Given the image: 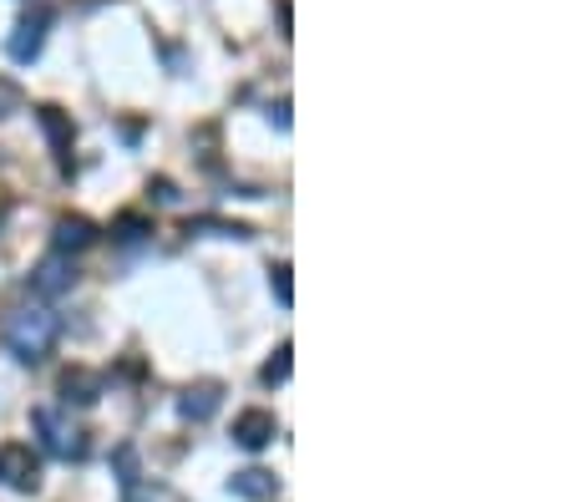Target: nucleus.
<instances>
[{
	"instance_id": "nucleus-1",
	"label": "nucleus",
	"mask_w": 568,
	"mask_h": 502,
	"mask_svg": "<svg viewBox=\"0 0 568 502\" xmlns=\"http://www.w3.org/2000/svg\"><path fill=\"white\" fill-rule=\"evenodd\" d=\"M61 335V320L51 310H21L11 315V325H6V346H11L16 360H25V366H41V360L51 356V346H56Z\"/></svg>"
},
{
	"instance_id": "nucleus-2",
	"label": "nucleus",
	"mask_w": 568,
	"mask_h": 502,
	"mask_svg": "<svg viewBox=\"0 0 568 502\" xmlns=\"http://www.w3.org/2000/svg\"><path fill=\"white\" fill-rule=\"evenodd\" d=\"M0 482L11 492H37L41 488V457L25 442H6L0 447Z\"/></svg>"
},
{
	"instance_id": "nucleus-3",
	"label": "nucleus",
	"mask_w": 568,
	"mask_h": 502,
	"mask_svg": "<svg viewBox=\"0 0 568 502\" xmlns=\"http://www.w3.org/2000/svg\"><path fill=\"white\" fill-rule=\"evenodd\" d=\"M37 431L47 437V452L61 457V462H82L86 457V437L76 427H66L56 411H37Z\"/></svg>"
},
{
	"instance_id": "nucleus-4",
	"label": "nucleus",
	"mask_w": 568,
	"mask_h": 502,
	"mask_svg": "<svg viewBox=\"0 0 568 502\" xmlns=\"http://www.w3.org/2000/svg\"><path fill=\"white\" fill-rule=\"evenodd\" d=\"M275 431H279V421H275V411H239L234 417V442L244 447V452H265L269 442H275Z\"/></svg>"
},
{
	"instance_id": "nucleus-5",
	"label": "nucleus",
	"mask_w": 568,
	"mask_h": 502,
	"mask_svg": "<svg viewBox=\"0 0 568 502\" xmlns=\"http://www.w3.org/2000/svg\"><path fill=\"white\" fill-rule=\"evenodd\" d=\"M47 21L51 16L47 11H37V16H25L21 25L11 31V41H6V51H11V61H37L41 57V47H47Z\"/></svg>"
},
{
	"instance_id": "nucleus-6",
	"label": "nucleus",
	"mask_w": 568,
	"mask_h": 502,
	"mask_svg": "<svg viewBox=\"0 0 568 502\" xmlns=\"http://www.w3.org/2000/svg\"><path fill=\"white\" fill-rule=\"evenodd\" d=\"M37 122H41V132H47V143L56 147L61 173H72V137H76L72 117H66L61 107H37Z\"/></svg>"
},
{
	"instance_id": "nucleus-7",
	"label": "nucleus",
	"mask_w": 568,
	"mask_h": 502,
	"mask_svg": "<svg viewBox=\"0 0 568 502\" xmlns=\"http://www.w3.org/2000/svg\"><path fill=\"white\" fill-rule=\"evenodd\" d=\"M76 285V269H72V259L66 254H51V259H41L37 264V275H31V289L37 295H66V289Z\"/></svg>"
},
{
	"instance_id": "nucleus-8",
	"label": "nucleus",
	"mask_w": 568,
	"mask_h": 502,
	"mask_svg": "<svg viewBox=\"0 0 568 502\" xmlns=\"http://www.w3.org/2000/svg\"><path fill=\"white\" fill-rule=\"evenodd\" d=\"M97 244V224L92 218H82V214H61L56 218V254H82V249H92Z\"/></svg>"
},
{
	"instance_id": "nucleus-9",
	"label": "nucleus",
	"mask_w": 568,
	"mask_h": 502,
	"mask_svg": "<svg viewBox=\"0 0 568 502\" xmlns=\"http://www.w3.org/2000/svg\"><path fill=\"white\" fill-rule=\"evenodd\" d=\"M218 396H224V386L218 381H198V386H188V391L178 396V411L188 421H208L218 411Z\"/></svg>"
},
{
	"instance_id": "nucleus-10",
	"label": "nucleus",
	"mask_w": 568,
	"mask_h": 502,
	"mask_svg": "<svg viewBox=\"0 0 568 502\" xmlns=\"http://www.w3.org/2000/svg\"><path fill=\"white\" fill-rule=\"evenodd\" d=\"M275 472H265V467H249V472H234L229 478V492L234 498H244V502H265V498H275Z\"/></svg>"
},
{
	"instance_id": "nucleus-11",
	"label": "nucleus",
	"mask_w": 568,
	"mask_h": 502,
	"mask_svg": "<svg viewBox=\"0 0 568 502\" xmlns=\"http://www.w3.org/2000/svg\"><path fill=\"white\" fill-rule=\"evenodd\" d=\"M102 396V381L92 371H82V366H72V371L61 376V401H66V407H92V401H97Z\"/></svg>"
},
{
	"instance_id": "nucleus-12",
	"label": "nucleus",
	"mask_w": 568,
	"mask_h": 502,
	"mask_svg": "<svg viewBox=\"0 0 568 502\" xmlns=\"http://www.w3.org/2000/svg\"><path fill=\"white\" fill-rule=\"evenodd\" d=\"M259 381H265V386H285V381H290V340H279L275 360H265V371H259Z\"/></svg>"
},
{
	"instance_id": "nucleus-13",
	"label": "nucleus",
	"mask_w": 568,
	"mask_h": 502,
	"mask_svg": "<svg viewBox=\"0 0 568 502\" xmlns=\"http://www.w3.org/2000/svg\"><path fill=\"white\" fill-rule=\"evenodd\" d=\"M25 107V92H21V82H11V76H0V122L6 117H16V112Z\"/></svg>"
},
{
	"instance_id": "nucleus-14",
	"label": "nucleus",
	"mask_w": 568,
	"mask_h": 502,
	"mask_svg": "<svg viewBox=\"0 0 568 502\" xmlns=\"http://www.w3.org/2000/svg\"><path fill=\"white\" fill-rule=\"evenodd\" d=\"M269 289H275V295H279V305H285V310H290V305H295V285H290V264H275V269H269Z\"/></svg>"
},
{
	"instance_id": "nucleus-15",
	"label": "nucleus",
	"mask_w": 568,
	"mask_h": 502,
	"mask_svg": "<svg viewBox=\"0 0 568 502\" xmlns=\"http://www.w3.org/2000/svg\"><path fill=\"white\" fill-rule=\"evenodd\" d=\"M117 234L133 244V239H147V234H153V224H147L143 214H122V218H117Z\"/></svg>"
},
{
	"instance_id": "nucleus-16",
	"label": "nucleus",
	"mask_w": 568,
	"mask_h": 502,
	"mask_svg": "<svg viewBox=\"0 0 568 502\" xmlns=\"http://www.w3.org/2000/svg\"><path fill=\"white\" fill-rule=\"evenodd\" d=\"M153 198H157V204H173V198H178V188H173L168 178H157L153 183Z\"/></svg>"
},
{
	"instance_id": "nucleus-17",
	"label": "nucleus",
	"mask_w": 568,
	"mask_h": 502,
	"mask_svg": "<svg viewBox=\"0 0 568 502\" xmlns=\"http://www.w3.org/2000/svg\"><path fill=\"white\" fill-rule=\"evenodd\" d=\"M269 122H279V127H290V102H279V107H269Z\"/></svg>"
}]
</instances>
